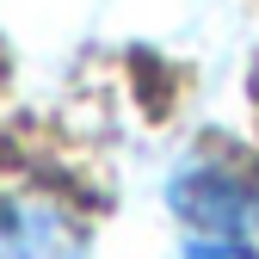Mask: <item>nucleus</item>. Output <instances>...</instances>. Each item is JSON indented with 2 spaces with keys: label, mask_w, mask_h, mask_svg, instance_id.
I'll return each instance as SVG.
<instances>
[{
  "label": "nucleus",
  "mask_w": 259,
  "mask_h": 259,
  "mask_svg": "<svg viewBox=\"0 0 259 259\" xmlns=\"http://www.w3.org/2000/svg\"><path fill=\"white\" fill-rule=\"evenodd\" d=\"M173 210L216 241H253L259 235V179L229 160H185L173 173Z\"/></svg>",
  "instance_id": "f257e3e1"
},
{
  "label": "nucleus",
  "mask_w": 259,
  "mask_h": 259,
  "mask_svg": "<svg viewBox=\"0 0 259 259\" xmlns=\"http://www.w3.org/2000/svg\"><path fill=\"white\" fill-rule=\"evenodd\" d=\"M0 259H87V235L50 198H0Z\"/></svg>",
  "instance_id": "f03ea898"
},
{
  "label": "nucleus",
  "mask_w": 259,
  "mask_h": 259,
  "mask_svg": "<svg viewBox=\"0 0 259 259\" xmlns=\"http://www.w3.org/2000/svg\"><path fill=\"white\" fill-rule=\"evenodd\" d=\"M185 259H259L253 241H216V235H191L185 241Z\"/></svg>",
  "instance_id": "7ed1b4c3"
}]
</instances>
